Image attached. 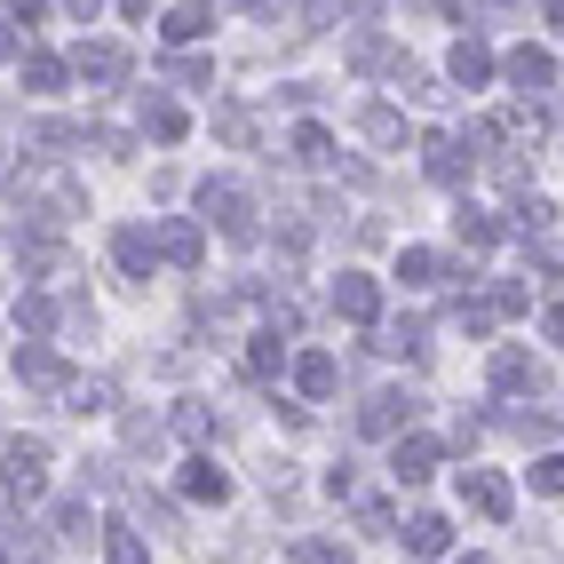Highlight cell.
I'll use <instances>...</instances> for the list:
<instances>
[{"label": "cell", "instance_id": "7", "mask_svg": "<svg viewBox=\"0 0 564 564\" xmlns=\"http://www.w3.org/2000/svg\"><path fill=\"white\" fill-rule=\"evenodd\" d=\"M509 88H517L524 104H533V96H549V88H556V64H549L541 48H509Z\"/></svg>", "mask_w": 564, "mask_h": 564}, {"label": "cell", "instance_id": "26", "mask_svg": "<svg viewBox=\"0 0 564 564\" xmlns=\"http://www.w3.org/2000/svg\"><path fill=\"white\" fill-rule=\"evenodd\" d=\"M279 366H286V343H279V334H254V343H247V373H254V382H271Z\"/></svg>", "mask_w": 564, "mask_h": 564}, {"label": "cell", "instance_id": "20", "mask_svg": "<svg viewBox=\"0 0 564 564\" xmlns=\"http://www.w3.org/2000/svg\"><path fill=\"white\" fill-rule=\"evenodd\" d=\"M64 72H72L64 56H48V48H32V56H24V88H32V96H56V88H64Z\"/></svg>", "mask_w": 564, "mask_h": 564}, {"label": "cell", "instance_id": "21", "mask_svg": "<svg viewBox=\"0 0 564 564\" xmlns=\"http://www.w3.org/2000/svg\"><path fill=\"white\" fill-rule=\"evenodd\" d=\"M215 135L231 143V152H247V143H254V111L247 104H215Z\"/></svg>", "mask_w": 564, "mask_h": 564}, {"label": "cell", "instance_id": "5", "mask_svg": "<svg viewBox=\"0 0 564 564\" xmlns=\"http://www.w3.org/2000/svg\"><path fill=\"white\" fill-rule=\"evenodd\" d=\"M72 72H80L88 88H120V80H128V48H120V41H80Z\"/></svg>", "mask_w": 564, "mask_h": 564}, {"label": "cell", "instance_id": "46", "mask_svg": "<svg viewBox=\"0 0 564 564\" xmlns=\"http://www.w3.org/2000/svg\"><path fill=\"white\" fill-rule=\"evenodd\" d=\"M541 9H549V24H564V0H541Z\"/></svg>", "mask_w": 564, "mask_h": 564}, {"label": "cell", "instance_id": "8", "mask_svg": "<svg viewBox=\"0 0 564 564\" xmlns=\"http://www.w3.org/2000/svg\"><path fill=\"white\" fill-rule=\"evenodd\" d=\"M17 382H32V390H72V373H64V358H56L48 343H24V350H17Z\"/></svg>", "mask_w": 564, "mask_h": 564}, {"label": "cell", "instance_id": "41", "mask_svg": "<svg viewBox=\"0 0 564 564\" xmlns=\"http://www.w3.org/2000/svg\"><path fill=\"white\" fill-rule=\"evenodd\" d=\"M358 524H366L373 541H390V509H382V501H366V509H358Z\"/></svg>", "mask_w": 564, "mask_h": 564}, {"label": "cell", "instance_id": "19", "mask_svg": "<svg viewBox=\"0 0 564 564\" xmlns=\"http://www.w3.org/2000/svg\"><path fill=\"white\" fill-rule=\"evenodd\" d=\"M294 382H303V398H326L334 382H343V366H334L326 350H303V358H294Z\"/></svg>", "mask_w": 564, "mask_h": 564}, {"label": "cell", "instance_id": "28", "mask_svg": "<svg viewBox=\"0 0 564 564\" xmlns=\"http://www.w3.org/2000/svg\"><path fill=\"white\" fill-rule=\"evenodd\" d=\"M549 215H556L549 199H517V207H509V231H524V239H541V231H549Z\"/></svg>", "mask_w": 564, "mask_h": 564}, {"label": "cell", "instance_id": "15", "mask_svg": "<svg viewBox=\"0 0 564 564\" xmlns=\"http://www.w3.org/2000/svg\"><path fill=\"white\" fill-rule=\"evenodd\" d=\"M445 72H454L462 88H485V80H494V48H485V41H462L454 56H445Z\"/></svg>", "mask_w": 564, "mask_h": 564}, {"label": "cell", "instance_id": "17", "mask_svg": "<svg viewBox=\"0 0 564 564\" xmlns=\"http://www.w3.org/2000/svg\"><path fill=\"white\" fill-rule=\"evenodd\" d=\"M183 501H231V477L215 462H183Z\"/></svg>", "mask_w": 564, "mask_h": 564}, {"label": "cell", "instance_id": "12", "mask_svg": "<svg viewBox=\"0 0 564 564\" xmlns=\"http://www.w3.org/2000/svg\"><path fill=\"white\" fill-rule=\"evenodd\" d=\"M111 262H120V279H152L160 239H152V231H120V239H111Z\"/></svg>", "mask_w": 564, "mask_h": 564}, {"label": "cell", "instance_id": "13", "mask_svg": "<svg viewBox=\"0 0 564 564\" xmlns=\"http://www.w3.org/2000/svg\"><path fill=\"white\" fill-rule=\"evenodd\" d=\"M398 279H405V286H445V279H454V262H445L437 247H405V254H398Z\"/></svg>", "mask_w": 564, "mask_h": 564}, {"label": "cell", "instance_id": "16", "mask_svg": "<svg viewBox=\"0 0 564 564\" xmlns=\"http://www.w3.org/2000/svg\"><path fill=\"white\" fill-rule=\"evenodd\" d=\"M494 390H541L533 350H494Z\"/></svg>", "mask_w": 564, "mask_h": 564}, {"label": "cell", "instance_id": "4", "mask_svg": "<svg viewBox=\"0 0 564 564\" xmlns=\"http://www.w3.org/2000/svg\"><path fill=\"white\" fill-rule=\"evenodd\" d=\"M469 160H477V152H469L462 135H445V128L422 135V167H430V183H469Z\"/></svg>", "mask_w": 564, "mask_h": 564}, {"label": "cell", "instance_id": "31", "mask_svg": "<svg viewBox=\"0 0 564 564\" xmlns=\"http://www.w3.org/2000/svg\"><path fill=\"white\" fill-rule=\"evenodd\" d=\"M17 326H24V334H48V326H56V303H48V294H24V303H17Z\"/></svg>", "mask_w": 564, "mask_h": 564}, {"label": "cell", "instance_id": "47", "mask_svg": "<svg viewBox=\"0 0 564 564\" xmlns=\"http://www.w3.org/2000/svg\"><path fill=\"white\" fill-rule=\"evenodd\" d=\"M247 9H262V17H271V9H279V0H247Z\"/></svg>", "mask_w": 564, "mask_h": 564}, {"label": "cell", "instance_id": "24", "mask_svg": "<svg viewBox=\"0 0 564 564\" xmlns=\"http://www.w3.org/2000/svg\"><path fill=\"white\" fill-rule=\"evenodd\" d=\"M286 160H303V167H334V135H326V128H294Z\"/></svg>", "mask_w": 564, "mask_h": 564}, {"label": "cell", "instance_id": "42", "mask_svg": "<svg viewBox=\"0 0 564 564\" xmlns=\"http://www.w3.org/2000/svg\"><path fill=\"white\" fill-rule=\"evenodd\" d=\"M9 17H17V24L32 32V24H41V17H48V0H9Z\"/></svg>", "mask_w": 564, "mask_h": 564}, {"label": "cell", "instance_id": "25", "mask_svg": "<svg viewBox=\"0 0 564 564\" xmlns=\"http://www.w3.org/2000/svg\"><path fill=\"white\" fill-rule=\"evenodd\" d=\"M454 231H462V247H469V254H485V247L501 239V223L485 215V207H462V215H454Z\"/></svg>", "mask_w": 564, "mask_h": 564}, {"label": "cell", "instance_id": "39", "mask_svg": "<svg viewBox=\"0 0 564 564\" xmlns=\"http://www.w3.org/2000/svg\"><path fill=\"white\" fill-rule=\"evenodd\" d=\"M533 485H541V494H564V454H541L533 462Z\"/></svg>", "mask_w": 564, "mask_h": 564}, {"label": "cell", "instance_id": "10", "mask_svg": "<svg viewBox=\"0 0 564 564\" xmlns=\"http://www.w3.org/2000/svg\"><path fill=\"white\" fill-rule=\"evenodd\" d=\"M462 501H469L477 517H494V524H501V517H509V485H501L494 469H462Z\"/></svg>", "mask_w": 564, "mask_h": 564}, {"label": "cell", "instance_id": "49", "mask_svg": "<svg viewBox=\"0 0 564 564\" xmlns=\"http://www.w3.org/2000/svg\"><path fill=\"white\" fill-rule=\"evenodd\" d=\"M0 167H9V143H0Z\"/></svg>", "mask_w": 564, "mask_h": 564}, {"label": "cell", "instance_id": "38", "mask_svg": "<svg viewBox=\"0 0 564 564\" xmlns=\"http://www.w3.org/2000/svg\"><path fill=\"white\" fill-rule=\"evenodd\" d=\"M56 524H64V541H88V533H96V517H88L80 501H64V509H56Z\"/></svg>", "mask_w": 564, "mask_h": 564}, {"label": "cell", "instance_id": "27", "mask_svg": "<svg viewBox=\"0 0 564 564\" xmlns=\"http://www.w3.org/2000/svg\"><path fill=\"white\" fill-rule=\"evenodd\" d=\"M382 350H398V358H422V350H430V326H422V318H398V326L382 334Z\"/></svg>", "mask_w": 564, "mask_h": 564}, {"label": "cell", "instance_id": "32", "mask_svg": "<svg viewBox=\"0 0 564 564\" xmlns=\"http://www.w3.org/2000/svg\"><path fill=\"white\" fill-rule=\"evenodd\" d=\"M104 564H143V541H135V524H111V541H104Z\"/></svg>", "mask_w": 564, "mask_h": 564}, {"label": "cell", "instance_id": "1", "mask_svg": "<svg viewBox=\"0 0 564 564\" xmlns=\"http://www.w3.org/2000/svg\"><path fill=\"white\" fill-rule=\"evenodd\" d=\"M199 215H207V223H215V231L231 239V247H254V199L239 192L231 175H223V183L207 175V183H199Z\"/></svg>", "mask_w": 564, "mask_h": 564}, {"label": "cell", "instance_id": "48", "mask_svg": "<svg viewBox=\"0 0 564 564\" xmlns=\"http://www.w3.org/2000/svg\"><path fill=\"white\" fill-rule=\"evenodd\" d=\"M0 56H17V41H9V32H0Z\"/></svg>", "mask_w": 564, "mask_h": 564}, {"label": "cell", "instance_id": "37", "mask_svg": "<svg viewBox=\"0 0 564 564\" xmlns=\"http://www.w3.org/2000/svg\"><path fill=\"white\" fill-rule=\"evenodd\" d=\"M494 318H501V311H494V294H485V303H462V311H454V326H462V334H485Z\"/></svg>", "mask_w": 564, "mask_h": 564}, {"label": "cell", "instance_id": "2", "mask_svg": "<svg viewBox=\"0 0 564 564\" xmlns=\"http://www.w3.org/2000/svg\"><path fill=\"white\" fill-rule=\"evenodd\" d=\"M413 413H422V398H413V390H373V398L358 405V430H366V437H390V430H413Z\"/></svg>", "mask_w": 564, "mask_h": 564}, {"label": "cell", "instance_id": "6", "mask_svg": "<svg viewBox=\"0 0 564 564\" xmlns=\"http://www.w3.org/2000/svg\"><path fill=\"white\" fill-rule=\"evenodd\" d=\"M152 239H160V262H175V271H199V254H207L199 223H183V215H175V223H160Z\"/></svg>", "mask_w": 564, "mask_h": 564}, {"label": "cell", "instance_id": "36", "mask_svg": "<svg viewBox=\"0 0 564 564\" xmlns=\"http://www.w3.org/2000/svg\"><path fill=\"white\" fill-rule=\"evenodd\" d=\"M509 430L533 437V445H549V437H556V413H509Z\"/></svg>", "mask_w": 564, "mask_h": 564}, {"label": "cell", "instance_id": "9", "mask_svg": "<svg viewBox=\"0 0 564 564\" xmlns=\"http://www.w3.org/2000/svg\"><path fill=\"white\" fill-rule=\"evenodd\" d=\"M334 311H343L350 326H373L382 294H373V279H366V271H343V279H334Z\"/></svg>", "mask_w": 564, "mask_h": 564}, {"label": "cell", "instance_id": "35", "mask_svg": "<svg viewBox=\"0 0 564 564\" xmlns=\"http://www.w3.org/2000/svg\"><path fill=\"white\" fill-rule=\"evenodd\" d=\"M175 430H183V437H207V430H215V413H207L199 398H183V405H175Z\"/></svg>", "mask_w": 564, "mask_h": 564}, {"label": "cell", "instance_id": "43", "mask_svg": "<svg viewBox=\"0 0 564 564\" xmlns=\"http://www.w3.org/2000/svg\"><path fill=\"white\" fill-rule=\"evenodd\" d=\"M541 334H549V343H556V350H564V303H556V311H549V326H541Z\"/></svg>", "mask_w": 564, "mask_h": 564}, {"label": "cell", "instance_id": "22", "mask_svg": "<svg viewBox=\"0 0 564 564\" xmlns=\"http://www.w3.org/2000/svg\"><path fill=\"white\" fill-rule=\"evenodd\" d=\"M143 135H160V143H183V111L167 96H143Z\"/></svg>", "mask_w": 564, "mask_h": 564}, {"label": "cell", "instance_id": "44", "mask_svg": "<svg viewBox=\"0 0 564 564\" xmlns=\"http://www.w3.org/2000/svg\"><path fill=\"white\" fill-rule=\"evenodd\" d=\"M64 9L80 17V24H96V9H104V0H64Z\"/></svg>", "mask_w": 564, "mask_h": 564}, {"label": "cell", "instance_id": "50", "mask_svg": "<svg viewBox=\"0 0 564 564\" xmlns=\"http://www.w3.org/2000/svg\"><path fill=\"white\" fill-rule=\"evenodd\" d=\"M24 564H48V556H24Z\"/></svg>", "mask_w": 564, "mask_h": 564}, {"label": "cell", "instance_id": "30", "mask_svg": "<svg viewBox=\"0 0 564 564\" xmlns=\"http://www.w3.org/2000/svg\"><path fill=\"white\" fill-rule=\"evenodd\" d=\"M160 32H167V41H199V32H207V9H167Z\"/></svg>", "mask_w": 564, "mask_h": 564}, {"label": "cell", "instance_id": "3", "mask_svg": "<svg viewBox=\"0 0 564 564\" xmlns=\"http://www.w3.org/2000/svg\"><path fill=\"white\" fill-rule=\"evenodd\" d=\"M0 477H9V494H17V501H41V494H48V445H32V437H24V445H9Z\"/></svg>", "mask_w": 564, "mask_h": 564}, {"label": "cell", "instance_id": "14", "mask_svg": "<svg viewBox=\"0 0 564 564\" xmlns=\"http://www.w3.org/2000/svg\"><path fill=\"white\" fill-rule=\"evenodd\" d=\"M405 56H398V41H390V32H358V41H350V72H398Z\"/></svg>", "mask_w": 564, "mask_h": 564}, {"label": "cell", "instance_id": "40", "mask_svg": "<svg viewBox=\"0 0 564 564\" xmlns=\"http://www.w3.org/2000/svg\"><path fill=\"white\" fill-rule=\"evenodd\" d=\"M128 445H160V413H128Z\"/></svg>", "mask_w": 564, "mask_h": 564}, {"label": "cell", "instance_id": "45", "mask_svg": "<svg viewBox=\"0 0 564 564\" xmlns=\"http://www.w3.org/2000/svg\"><path fill=\"white\" fill-rule=\"evenodd\" d=\"M120 9H128V17H152V0H120Z\"/></svg>", "mask_w": 564, "mask_h": 564}, {"label": "cell", "instance_id": "11", "mask_svg": "<svg viewBox=\"0 0 564 564\" xmlns=\"http://www.w3.org/2000/svg\"><path fill=\"white\" fill-rule=\"evenodd\" d=\"M390 477H398V485H430V477H437V445H430V437H398Z\"/></svg>", "mask_w": 564, "mask_h": 564}, {"label": "cell", "instance_id": "23", "mask_svg": "<svg viewBox=\"0 0 564 564\" xmlns=\"http://www.w3.org/2000/svg\"><path fill=\"white\" fill-rule=\"evenodd\" d=\"M32 143H41L48 160H64V152H80V143H88V128H72V120H41V128H32Z\"/></svg>", "mask_w": 564, "mask_h": 564}, {"label": "cell", "instance_id": "18", "mask_svg": "<svg viewBox=\"0 0 564 564\" xmlns=\"http://www.w3.org/2000/svg\"><path fill=\"white\" fill-rule=\"evenodd\" d=\"M445 541H454V524H445V517H430V509L405 517V549L413 556H445Z\"/></svg>", "mask_w": 564, "mask_h": 564}, {"label": "cell", "instance_id": "51", "mask_svg": "<svg viewBox=\"0 0 564 564\" xmlns=\"http://www.w3.org/2000/svg\"><path fill=\"white\" fill-rule=\"evenodd\" d=\"M462 564H485V556H462Z\"/></svg>", "mask_w": 564, "mask_h": 564}, {"label": "cell", "instance_id": "34", "mask_svg": "<svg viewBox=\"0 0 564 564\" xmlns=\"http://www.w3.org/2000/svg\"><path fill=\"white\" fill-rule=\"evenodd\" d=\"M286 564H350V556L334 549V541H294V549H286Z\"/></svg>", "mask_w": 564, "mask_h": 564}, {"label": "cell", "instance_id": "33", "mask_svg": "<svg viewBox=\"0 0 564 564\" xmlns=\"http://www.w3.org/2000/svg\"><path fill=\"white\" fill-rule=\"evenodd\" d=\"M72 413H111V382H72Z\"/></svg>", "mask_w": 564, "mask_h": 564}, {"label": "cell", "instance_id": "29", "mask_svg": "<svg viewBox=\"0 0 564 564\" xmlns=\"http://www.w3.org/2000/svg\"><path fill=\"white\" fill-rule=\"evenodd\" d=\"M358 128H366L373 143H405V120H398L390 104H366V120H358Z\"/></svg>", "mask_w": 564, "mask_h": 564}]
</instances>
